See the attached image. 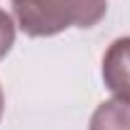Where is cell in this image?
I'll return each mask as SVG.
<instances>
[{
    "label": "cell",
    "mask_w": 130,
    "mask_h": 130,
    "mask_svg": "<svg viewBox=\"0 0 130 130\" xmlns=\"http://www.w3.org/2000/svg\"><path fill=\"white\" fill-rule=\"evenodd\" d=\"M88 130H130V100L113 98L100 103L90 115Z\"/></svg>",
    "instance_id": "cell-3"
},
{
    "label": "cell",
    "mask_w": 130,
    "mask_h": 130,
    "mask_svg": "<svg viewBox=\"0 0 130 130\" xmlns=\"http://www.w3.org/2000/svg\"><path fill=\"white\" fill-rule=\"evenodd\" d=\"M3 110H5V95H3V88H0V118H3Z\"/></svg>",
    "instance_id": "cell-5"
},
{
    "label": "cell",
    "mask_w": 130,
    "mask_h": 130,
    "mask_svg": "<svg viewBox=\"0 0 130 130\" xmlns=\"http://www.w3.org/2000/svg\"><path fill=\"white\" fill-rule=\"evenodd\" d=\"M15 20L10 18V13H5L3 8H0V60L13 50L15 45Z\"/></svg>",
    "instance_id": "cell-4"
},
{
    "label": "cell",
    "mask_w": 130,
    "mask_h": 130,
    "mask_svg": "<svg viewBox=\"0 0 130 130\" xmlns=\"http://www.w3.org/2000/svg\"><path fill=\"white\" fill-rule=\"evenodd\" d=\"M18 28L28 38H53L70 28H93L108 13V0H10Z\"/></svg>",
    "instance_id": "cell-1"
},
{
    "label": "cell",
    "mask_w": 130,
    "mask_h": 130,
    "mask_svg": "<svg viewBox=\"0 0 130 130\" xmlns=\"http://www.w3.org/2000/svg\"><path fill=\"white\" fill-rule=\"evenodd\" d=\"M103 83L115 98L130 100V35L108 45L103 55Z\"/></svg>",
    "instance_id": "cell-2"
}]
</instances>
